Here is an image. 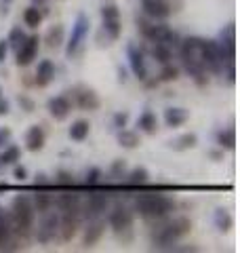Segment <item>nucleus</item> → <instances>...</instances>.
Wrapping results in <instances>:
<instances>
[{
	"mask_svg": "<svg viewBox=\"0 0 240 253\" xmlns=\"http://www.w3.org/2000/svg\"><path fill=\"white\" fill-rule=\"evenodd\" d=\"M23 23H26L28 28H38L40 23H42V11H40L38 6H28V9L23 11Z\"/></svg>",
	"mask_w": 240,
	"mask_h": 253,
	"instance_id": "nucleus-30",
	"label": "nucleus"
},
{
	"mask_svg": "<svg viewBox=\"0 0 240 253\" xmlns=\"http://www.w3.org/2000/svg\"><path fill=\"white\" fill-rule=\"evenodd\" d=\"M80 217V211H59V232L63 241H70L76 234Z\"/></svg>",
	"mask_w": 240,
	"mask_h": 253,
	"instance_id": "nucleus-12",
	"label": "nucleus"
},
{
	"mask_svg": "<svg viewBox=\"0 0 240 253\" xmlns=\"http://www.w3.org/2000/svg\"><path fill=\"white\" fill-rule=\"evenodd\" d=\"M143 13L152 19H166L171 15V6L164 0H141Z\"/></svg>",
	"mask_w": 240,
	"mask_h": 253,
	"instance_id": "nucleus-16",
	"label": "nucleus"
},
{
	"mask_svg": "<svg viewBox=\"0 0 240 253\" xmlns=\"http://www.w3.org/2000/svg\"><path fill=\"white\" fill-rule=\"evenodd\" d=\"M152 55H154V59L158 61V63H169L171 61V57H173V49L171 46H166V44H154L152 46Z\"/></svg>",
	"mask_w": 240,
	"mask_h": 253,
	"instance_id": "nucleus-35",
	"label": "nucleus"
},
{
	"mask_svg": "<svg viewBox=\"0 0 240 253\" xmlns=\"http://www.w3.org/2000/svg\"><path fill=\"white\" fill-rule=\"evenodd\" d=\"M124 171H126V161H114V165H112V177H122Z\"/></svg>",
	"mask_w": 240,
	"mask_h": 253,
	"instance_id": "nucleus-42",
	"label": "nucleus"
},
{
	"mask_svg": "<svg viewBox=\"0 0 240 253\" xmlns=\"http://www.w3.org/2000/svg\"><path fill=\"white\" fill-rule=\"evenodd\" d=\"M44 141H46V135H44V129L42 126H30L28 133H26V148L30 152H38V150L44 148Z\"/></svg>",
	"mask_w": 240,
	"mask_h": 253,
	"instance_id": "nucleus-17",
	"label": "nucleus"
},
{
	"mask_svg": "<svg viewBox=\"0 0 240 253\" xmlns=\"http://www.w3.org/2000/svg\"><path fill=\"white\" fill-rule=\"evenodd\" d=\"M148 179H150V173H148L146 167H135V169L129 173V184H131V186H143Z\"/></svg>",
	"mask_w": 240,
	"mask_h": 253,
	"instance_id": "nucleus-36",
	"label": "nucleus"
},
{
	"mask_svg": "<svg viewBox=\"0 0 240 253\" xmlns=\"http://www.w3.org/2000/svg\"><path fill=\"white\" fill-rule=\"evenodd\" d=\"M13 236V221H11V213H6L0 207V249H4V245H9Z\"/></svg>",
	"mask_w": 240,
	"mask_h": 253,
	"instance_id": "nucleus-22",
	"label": "nucleus"
},
{
	"mask_svg": "<svg viewBox=\"0 0 240 253\" xmlns=\"http://www.w3.org/2000/svg\"><path fill=\"white\" fill-rule=\"evenodd\" d=\"M36 217V209L32 205V199L28 194H19L13 199L11 205V221H13V232L19 234H28L32 224Z\"/></svg>",
	"mask_w": 240,
	"mask_h": 253,
	"instance_id": "nucleus-3",
	"label": "nucleus"
},
{
	"mask_svg": "<svg viewBox=\"0 0 240 253\" xmlns=\"http://www.w3.org/2000/svg\"><path fill=\"white\" fill-rule=\"evenodd\" d=\"M188 118H190V112L186 108H166L164 110V123H166V126H171V129L181 126Z\"/></svg>",
	"mask_w": 240,
	"mask_h": 253,
	"instance_id": "nucleus-20",
	"label": "nucleus"
},
{
	"mask_svg": "<svg viewBox=\"0 0 240 253\" xmlns=\"http://www.w3.org/2000/svg\"><path fill=\"white\" fill-rule=\"evenodd\" d=\"M217 44H219V49H221V55H223V61H226V66H232V63H234V57H236L234 23H230V26L226 28V32H221V41Z\"/></svg>",
	"mask_w": 240,
	"mask_h": 253,
	"instance_id": "nucleus-13",
	"label": "nucleus"
},
{
	"mask_svg": "<svg viewBox=\"0 0 240 253\" xmlns=\"http://www.w3.org/2000/svg\"><path fill=\"white\" fill-rule=\"evenodd\" d=\"M192 228V221L188 217H175L171 221H164L162 226H158L152 232V243L158 249H169L171 245L177 243L181 236H186Z\"/></svg>",
	"mask_w": 240,
	"mask_h": 253,
	"instance_id": "nucleus-2",
	"label": "nucleus"
},
{
	"mask_svg": "<svg viewBox=\"0 0 240 253\" xmlns=\"http://www.w3.org/2000/svg\"><path fill=\"white\" fill-rule=\"evenodd\" d=\"M118 141H120V146H122V148L133 150V148H137V146H139V135H137L135 131L120 129V133H118Z\"/></svg>",
	"mask_w": 240,
	"mask_h": 253,
	"instance_id": "nucleus-34",
	"label": "nucleus"
},
{
	"mask_svg": "<svg viewBox=\"0 0 240 253\" xmlns=\"http://www.w3.org/2000/svg\"><path fill=\"white\" fill-rule=\"evenodd\" d=\"M108 203H110V199H108L106 192H93L89 196V201L82 203L80 215H84V217H89V219L97 217V215H101V213L108 209Z\"/></svg>",
	"mask_w": 240,
	"mask_h": 253,
	"instance_id": "nucleus-10",
	"label": "nucleus"
},
{
	"mask_svg": "<svg viewBox=\"0 0 240 253\" xmlns=\"http://www.w3.org/2000/svg\"><path fill=\"white\" fill-rule=\"evenodd\" d=\"M137 126H139L143 133H148V135L156 133V129H158V118H156V114H154V112H150V110H146V112L139 116Z\"/></svg>",
	"mask_w": 240,
	"mask_h": 253,
	"instance_id": "nucleus-27",
	"label": "nucleus"
},
{
	"mask_svg": "<svg viewBox=\"0 0 240 253\" xmlns=\"http://www.w3.org/2000/svg\"><path fill=\"white\" fill-rule=\"evenodd\" d=\"M101 17L103 19H120V11L116 4H106L101 9Z\"/></svg>",
	"mask_w": 240,
	"mask_h": 253,
	"instance_id": "nucleus-41",
	"label": "nucleus"
},
{
	"mask_svg": "<svg viewBox=\"0 0 240 253\" xmlns=\"http://www.w3.org/2000/svg\"><path fill=\"white\" fill-rule=\"evenodd\" d=\"M11 137H13V133H11L9 126H0V148H4L9 144Z\"/></svg>",
	"mask_w": 240,
	"mask_h": 253,
	"instance_id": "nucleus-43",
	"label": "nucleus"
},
{
	"mask_svg": "<svg viewBox=\"0 0 240 253\" xmlns=\"http://www.w3.org/2000/svg\"><path fill=\"white\" fill-rule=\"evenodd\" d=\"M23 41H26V32H23L19 26H15V28L11 30L9 38H6V42H9V49H15V51H17Z\"/></svg>",
	"mask_w": 240,
	"mask_h": 253,
	"instance_id": "nucleus-37",
	"label": "nucleus"
},
{
	"mask_svg": "<svg viewBox=\"0 0 240 253\" xmlns=\"http://www.w3.org/2000/svg\"><path fill=\"white\" fill-rule=\"evenodd\" d=\"M36 186H49V179H46L44 173H40V175H36Z\"/></svg>",
	"mask_w": 240,
	"mask_h": 253,
	"instance_id": "nucleus-49",
	"label": "nucleus"
},
{
	"mask_svg": "<svg viewBox=\"0 0 240 253\" xmlns=\"http://www.w3.org/2000/svg\"><path fill=\"white\" fill-rule=\"evenodd\" d=\"M89 131H91V125L89 121H84V118H80V121H74L70 126V139L74 141H84L89 137Z\"/></svg>",
	"mask_w": 240,
	"mask_h": 253,
	"instance_id": "nucleus-25",
	"label": "nucleus"
},
{
	"mask_svg": "<svg viewBox=\"0 0 240 253\" xmlns=\"http://www.w3.org/2000/svg\"><path fill=\"white\" fill-rule=\"evenodd\" d=\"M6 53H9V42H6V41H4V38H2V41H0V63H2V61H4V57H6Z\"/></svg>",
	"mask_w": 240,
	"mask_h": 253,
	"instance_id": "nucleus-47",
	"label": "nucleus"
},
{
	"mask_svg": "<svg viewBox=\"0 0 240 253\" xmlns=\"http://www.w3.org/2000/svg\"><path fill=\"white\" fill-rule=\"evenodd\" d=\"M126 53H129V63H131L133 74L137 76L139 81H146L148 78V66H146V59H143V51L137 44H129L126 46Z\"/></svg>",
	"mask_w": 240,
	"mask_h": 253,
	"instance_id": "nucleus-14",
	"label": "nucleus"
},
{
	"mask_svg": "<svg viewBox=\"0 0 240 253\" xmlns=\"http://www.w3.org/2000/svg\"><path fill=\"white\" fill-rule=\"evenodd\" d=\"M9 114V101H6L4 97H0V116Z\"/></svg>",
	"mask_w": 240,
	"mask_h": 253,
	"instance_id": "nucleus-48",
	"label": "nucleus"
},
{
	"mask_svg": "<svg viewBox=\"0 0 240 253\" xmlns=\"http://www.w3.org/2000/svg\"><path fill=\"white\" fill-rule=\"evenodd\" d=\"M179 78V70L171 66V61L169 63H164V68H162V72H160V81H164V83H171V81H177Z\"/></svg>",
	"mask_w": 240,
	"mask_h": 253,
	"instance_id": "nucleus-38",
	"label": "nucleus"
},
{
	"mask_svg": "<svg viewBox=\"0 0 240 253\" xmlns=\"http://www.w3.org/2000/svg\"><path fill=\"white\" fill-rule=\"evenodd\" d=\"M106 232V224L103 221H91L89 228H86V232H84V239H82V245L84 247H93L95 243H97L101 239V234Z\"/></svg>",
	"mask_w": 240,
	"mask_h": 253,
	"instance_id": "nucleus-23",
	"label": "nucleus"
},
{
	"mask_svg": "<svg viewBox=\"0 0 240 253\" xmlns=\"http://www.w3.org/2000/svg\"><path fill=\"white\" fill-rule=\"evenodd\" d=\"M46 110H49V114L55 118V121H63V118H68L72 112V101L66 97V95H57V97L49 99Z\"/></svg>",
	"mask_w": 240,
	"mask_h": 253,
	"instance_id": "nucleus-15",
	"label": "nucleus"
},
{
	"mask_svg": "<svg viewBox=\"0 0 240 253\" xmlns=\"http://www.w3.org/2000/svg\"><path fill=\"white\" fill-rule=\"evenodd\" d=\"M179 51H181V61L186 66V72L194 78L198 84H204L206 83V68L204 63L200 61V55H198V38H188L179 44Z\"/></svg>",
	"mask_w": 240,
	"mask_h": 253,
	"instance_id": "nucleus-4",
	"label": "nucleus"
},
{
	"mask_svg": "<svg viewBox=\"0 0 240 253\" xmlns=\"http://www.w3.org/2000/svg\"><path fill=\"white\" fill-rule=\"evenodd\" d=\"M4 2H11V0H4Z\"/></svg>",
	"mask_w": 240,
	"mask_h": 253,
	"instance_id": "nucleus-51",
	"label": "nucleus"
},
{
	"mask_svg": "<svg viewBox=\"0 0 240 253\" xmlns=\"http://www.w3.org/2000/svg\"><path fill=\"white\" fill-rule=\"evenodd\" d=\"M57 232H59V213H46L36 230V239L40 245H49L57 236Z\"/></svg>",
	"mask_w": 240,
	"mask_h": 253,
	"instance_id": "nucleus-8",
	"label": "nucleus"
},
{
	"mask_svg": "<svg viewBox=\"0 0 240 253\" xmlns=\"http://www.w3.org/2000/svg\"><path fill=\"white\" fill-rule=\"evenodd\" d=\"M89 26H91L89 17H86V15H78L74 28H72V34H70L68 49H66L68 57H76V55L80 53V49H82V44L86 41V36H89Z\"/></svg>",
	"mask_w": 240,
	"mask_h": 253,
	"instance_id": "nucleus-7",
	"label": "nucleus"
},
{
	"mask_svg": "<svg viewBox=\"0 0 240 253\" xmlns=\"http://www.w3.org/2000/svg\"><path fill=\"white\" fill-rule=\"evenodd\" d=\"M110 226H112V230H114L116 234L129 232L133 228V213L126 207H122V205H116V207L112 209V213H110Z\"/></svg>",
	"mask_w": 240,
	"mask_h": 253,
	"instance_id": "nucleus-9",
	"label": "nucleus"
},
{
	"mask_svg": "<svg viewBox=\"0 0 240 253\" xmlns=\"http://www.w3.org/2000/svg\"><path fill=\"white\" fill-rule=\"evenodd\" d=\"M38 36H26V41L21 42V46L15 53V63H17V66L21 68H26V66H30L32 61L36 59V55H38Z\"/></svg>",
	"mask_w": 240,
	"mask_h": 253,
	"instance_id": "nucleus-11",
	"label": "nucleus"
},
{
	"mask_svg": "<svg viewBox=\"0 0 240 253\" xmlns=\"http://www.w3.org/2000/svg\"><path fill=\"white\" fill-rule=\"evenodd\" d=\"M19 104H21L23 108H26V112H34V101L28 99L26 95H21V97H19Z\"/></svg>",
	"mask_w": 240,
	"mask_h": 253,
	"instance_id": "nucleus-45",
	"label": "nucleus"
},
{
	"mask_svg": "<svg viewBox=\"0 0 240 253\" xmlns=\"http://www.w3.org/2000/svg\"><path fill=\"white\" fill-rule=\"evenodd\" d=\"M198 55H200V61L204 63L206 70H211V72H215V74L223 72L226 61H223L221 49L215 41H202V38H198Z\"/></svg>",
	"mask_w": 240,
	"mask_h": 253,
	"instance_id": "nucleus-6",
	"label": "nucleus"
},
{
	"mask_svg": "<svg viewBox=\"0 0 240 253\" xmlns=\"http://www.w3.org/2000/svg\"><path fill=\"white\" fill-rule=\"evenodd\" d=\"M215 226H217L219 232H228L232 226H234V217L228 209H217L215 211Z\"/></svg>",
	"mask_w": 240,
	"mask_h": 253,
	"instance_id": "nucleus-28",
	"label": "nucleus"
},
{
	"mask_svg": "<svg viewBox=\"0 0 240 253\" xmlns=\"http://www.w3.org/2000/svg\"><path fill=\"white\" fill-rule=\"evenodd\" d=\"M217 144L221 148H226V150H234L236 146V131H234V126H230V129H223L217 133Z\"/></svg>",
	"mask_w": 240,
	"mask_h": 253,
	"instance_id": "nucleus-32",
	"label": "nucleus"
},
{
	"mask_svg": "<svg viewBox=\"0 0 240 253\" xmlns=\"http://www.w3.org/2000/svg\"><path fill=\"white\" fill-rule=\"evenodd\" d=\"M13 175H15V179L23 181V179H28V169H26V167H15Z\"/></svg>",
	"mask_w": 240,
	"mask_h": 253,
	"instance_id": "nucleus-46",
	"label": "nucleus"
},
{
	"mask_svg": "<svg viewBox=\"0 0 240 253\" xmlns=\"http://www.w3.org/2000/svg\"><path fill=\"white\" fill-rule=\"evenodd\" d=\"M55 203H57L59 211H80V209H82V199H80L78 194H74V192L59 194Z\"/></svg>",
	"mask_w": 240,
	"mask_h": 253,
	"instance_id": "nucleus-21",
	"label": "nucleus"
},
{
	"mask_svg": "<svg viewBox=\"0 0 240 253\" xmlns=\"http://www.w3.org/2000/svg\"><path fill=\"white\" fill-rule=\"evenodd\" d=\"M32 205H34V209L38 213H46L51 209V205H53V196L49 192H38L34 199H32Z\"/></svg>",
	"mask_w": 240,
	"mask_h": 253,
	"instance_id": "nucleus-33",
	"label": "nucleus"
},
{
	"mask_svg": "<svg viewBox=\"0 0 240 253\" xmlns=\"http://www.w3.org/2000/svg\"><path fill=\"white\" fill-rule=\"evenodd\" d=\"M76 104L82 110L93 112V110L99 108V97H97V93H95L93 89H78L76 91Z\"/></svg>",
	"mask_w": 240,
	"mask_h": 253,
	"instance_id": "nucleus-19",
	"label": "nucleus"
},
{
	"mask_svg": "<svg viewBox=\"0 0 240 253\" xmlns=\"http://www.w3.org/2000/svg\"><path fill=\"white\" fill-rule=\"evenodd\" d=\"M139 28H141L143 38L150 41L152 44H166V46H171V49H177V46L181 44L179 34L175 30H171L169 26H164V23H146V21H141Z\"/></svg>",
	"mask_w": 240,
	"mask_h": 253,
	"instance_id": "nucleus-5",
	"label": "nucleus"
},
{
	"mask_svg": "<svg viewBox=\"0 0 240 253\" xmlns=\"http://www.w3.org/2000/svg\"><path fill=\"white\" fill-rule=\"evenodd\" d=\"M101 34L106 36V44L118 41V36L122 34V26H120V19H103V26H101Z\"/></svg>",
	"mask_w": 240,
	"mask_h": 253,
	"instance_id": "nucleus-24",
	"label": "nucleus"
},
{
	"mask_svg": "<svg viewBox=\"0 0 240 253\" xmlns=\"http://www.w3.org/2000/svg\"><path fill=\"white\" fill-rule=\"evenodd\" d=\"M135 209H137V213L141 217L162 219L175 209V203H173V199H169V196H164V194L146 192V194L137 196V201H135Z\"/></svg>",
	"mask_w": 240,
	"mask_h": 253,
	"instance_id": "nucleus-1",
	"label": "nucleus"
},
{
	"mask_svg": "<svg viewBox=\"0 0 240 253\" xmlns=\"http://www.w3.org/2000/svg\"><path fill=\"white\" fill-rule=\"evenodd\" d=\"M34 2H36V4H44V2H46V0H34Z\"/></svg>",
	"mask_w": 240,
	"mask_h": 253,
	"instance_id": "nucleus-50",
	"label": "nucleus"
},
{
	"mask_svg": "<svg viewBox=\"0 0 240 253\" xmlns=\"http://www.w3.org/2000/svg\"><path fill=\"white\" fill-rule=\"evenodd\" d=\"M53 78H55V63L51 59H42L36 68V84L46 86L53 83Z\"/></svg>",
	"mask_w": 240,
	"mask_h": 253,
	"instance_id": "nucleus-18",
	"label": "nucleus"
},
{
	"mask_svg": "<svg viewBox=\"0 0 240 253\" xmlns=\"http://www.w3.org/2000/svg\"><path fill=\"white\" fill-rule=\"evenodd\" d=\"M101 181V171L97 167H91L89 171H86V177H84V184L86 186H97Z\"/></svg>",
	"mask_w": 240,
	"mask_h": 253,
	"instance_id": "nucleus-40",
	"label": "nucleus"
},
{
	"mask_svg": "<svg viewBox=\"0 0 240 253\" xmlns=\"http://www.w3.org/2000/svg\"><path fill=\"white\" fill-rule=\"evenodd\" d=\"M44 42H46L49 49H57V46H61L63 44V26L55 23V26H51L49 30H46Z\"/></svg>",
	"mask_w": 240,
	"mask_h": 253,
	"instance_id": "nucleus-26",
	"label": "nucleus"
},
{
	"mask_svg": "<svg viewBox=\"0 0 240 253\" xmlns=\"http://www.w3.org/2000/svg\"><path fill=\"white\" fill-rule=\"evenodd\" d=\"M19 156H21V150L17 146H6L2 152H0V165H2V167L15 165V163L19 161Z\"/></svg>",
	"mask_w": 240,
	"mask_h": 253,
	"instance_id": "nucleus-31",
	"label": "nucleus"
},
{
	"mask_svg": "<svg viewBox=\"0 0 240 253\" xmlns=\"http://www.w3.org/2000/svg\"><path fill=\"white\" fill-rule=\"evenodd\" d=\"M196 144H198L196 133H183L181 137H177L175 141H171V148H173V150H179V152H183V150L194 148Z\"/></svg>",
	"mask_w": 240,
	"mask_h": 253,
	"instance_id": "nucleus-29",
	"label": "nucleus"
},
{
	"mask_svg": "<svg viewBox=\"0 0 240 253\" xmlns=\"http://www.w3.org/2000/svg\"><path fill=\"white\" fill-rule=\"evenodd\" d=\"M55 186H61V188L74 186V177H72V173H68V171H59L57 175H55Z\"/></svg>",
	"mask_w": 240,
	"mask_h": 253,
	"instance_id": "nucleus-39",
	"label": "nucleus"
},
{
	"mask_svg": "<svg viewBox=\"0 0 240 253\" xmlns=\"http://www.w3.org/2000/svg\"><path fill=\"white\" fill-rule=\"evenodd\" d=\"M126 121H129V114L120 112V114L114 116V126H116V129H122V126H126Z\"/></svg>",
	"mask_w": 240,
	"mask_h": 253,
	"instance_id": "nucleus-44",
	"label": "nucleus"
}]
</instances>
